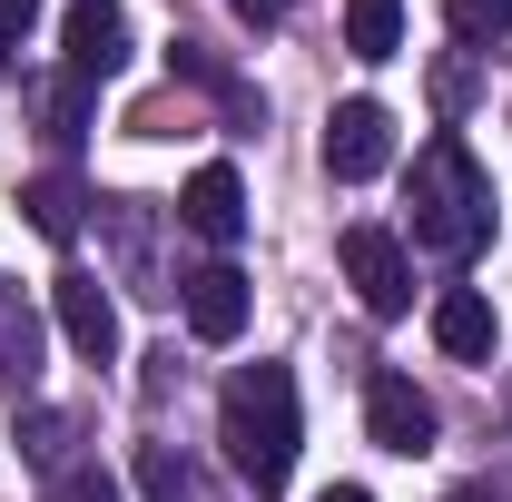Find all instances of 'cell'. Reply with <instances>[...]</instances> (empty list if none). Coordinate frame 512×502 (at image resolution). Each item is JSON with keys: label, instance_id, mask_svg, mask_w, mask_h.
Segmentation results:
<instances>
[{"label": "cell", "instance_id": "obj_1", "mask_svg": "<svg viewBox=\"0 0 512 502\" xmlns=\"http://www.w3.org/2000/svg\"><path fill=\"white\" fill-rule=\"evenodd\" d=\"M404 247L444 256V266H473L493 247V178L473 168L463 138H424L414 158V217H404Z\"/></svg>", "mask_w": 512, "mask_h": 502}, {"label": "cell", "instance_id": "obj_2", "mask_svg": "<svg viewBox=\"0 0 512 502\" xmlns=\"http://www.w3.org/2000/svg\"><path fill=\"white\" fill-rule=\"evenodd\" d=\"M217 443H227V463L247 473L256 493H276L296 473V443H306V424H296V375L286 365H237L227 394H217Z\"/></svg>", "mask_w": 512, "mask_h": 502}, {"label": "cell", "instance_id": "obj_3", "mask_svg": "<svg viewBox=\"0 0 512 502\" xmlns=\"http://www.w3.org/2000/svg\"><path fill=\"white\" fill-rule=\"evenodd\" d=\"M345 286H355V296H365V315H384V325H394V315L414 306V247H404V237H394V227H345Z\"/></svg>", "mask_w": 512, "mask_h": 502}, {"label": "cell", "instance_id": "obj_4", "mask_svg": "<svg viewBox=\"0 0 512 502\" xmlns=\"http://www.w3.org/2000/svg\"><path fill=\"white\" fill-rule=\"evenodd\" d=\"M394 168V109L384 99H345L335 119H325V178L335 188H365Z\"/></svg>", "mask_w": 512, "mask_h": 502}, {"label": "cell", "instance_id": "obj_5", "mask_svg": "<svg viewBox=\"0 0 512 502\" xmlns=\"http://www.w3.org/2000/svg\"><path fill=\"white\" fill-rule=\"evenodd\" d=\"M50 315H60V335H69L79 365H119V306H109V286H99L89 266H69L60 286H50Z\"/></svg>", "mask_w": 512, "mask_h": 502}, {"label": "cell", "instance_id": "obj_6", "mask_svg": "<svg viewBox=\"0 0 512 502\" xmlns=\"http://www.w3.org/2000/svg\"><path fill=\"white\" fill-rule=\"evenodd\" d=\"M365 434H375L384 453H434V394L384 365V375L365 384Z\"/></svg>", "mask_w": 512, "mask_h": 502}, {"label": "cell", "instance_id": "obj_7", "mask_svg": "<svg viewBox=\"0 0 512 502\" xmlns=\"http://www.w3.org/2000/svg\"><path fill=\"white\" fill-rule=\"evenodd\" d=\"M178 227L207 237V247H237V237H247V178H237L227 158H207L188 178V197H178Z\"/></svg>", "mask_w": 512, "mask_h": 502}, {"label": "cell", "instance_id": "obj_8", "mask_svg": "<svg viewBox=\"0 0 512 502\" xmlns=\"http://www.w3.org/2000/svg\"><path fill=\"white\" fill-rule=\"evenodd\" d=\"M178 296H188V335L197 345H237L247 335V276L217 256V266H197V276H178Z\"/></svg>", "mask_w": 512, "mask_h": 502}, {"label": "cell", "instance_id": "obj_9", "mask_svg": "<svg viewBox=\"0 0 512 502\" xmlns=\"http://www.w3.org/2000/svg\"><path fill=\"white\" fill-rule=\"evenodd\" d=\"M60 40H69V69L79 79H119L128 69V10L119 0H69Z\"/></svg>", "mask_w": 512, "mask_h": 502}, {"label": "cell", "instance_id": "obj_10", "mask_svg": "<svg viewBox=\"0 0 512 502\" xmlns=\"http://www.w3.org/2000/svg\"><path fill=\"white\" fill-rule=\"evenodd\" d=\"M493 335H503V315L483 286H444L434 296V345H444L453 365H493Z\"/></svg>", "mask_w": 512, "mask_h": 502}, {"label": "cell", "instance_id": "obj_11", "mask_svg": "<svg viewBox=\"0 0 512 502\" xmlns=\"http://www.w3.org/2000/svg\"><path fill=\"white\" fill-rule=\"evenodd\" d=\"M30 384H40V306H30V296L0 276V394L20 404Z\"/></svg>", "mask_w": 512, "mask_h": 502}, {"label": "cell", "instance_id": "obj_12", "mask_svg": "<svg viewBox=\"0 0 512 502\" xmlns=\"http://www.w3.org/2000/svg\"><path fill=\"white\" fill-rule=\"evenodd\" d=\"M345 50L355 60H394L404 50V0H345Z\"/></svg>", "mask_w": 512, "mask_h": 502}, {"label": "cell", "instance_id": "obj_13", "mask_svg": "<svg viewBox=\"0 0 512 502\" xmlns=\"http://www.w3.org/2000/svg\"><path fill=\"white\" fill-rule=\"evenodd\" d=\"M20 207H30V227H40L50 247H69V237H79V207H89V197H79V178H30V188H20Z\"/></svg>", "mask_w": 512, "mask_h": 502}, {"label": "cell", "instance_id": "obj_14", "mask_svg": "<svg viewBox=\"0 0 512 502\" xmlns=\"http://www.w3.org/2000/svg\"><path fill=\"white\" fill-rule=\"evenodd\" d=\"M69 443H79V414H60V404H40V414H20V453H30L40 473H69V463H79Z\"/></svg>", "mask_w": 512, "mask_h": 502}, {"label": "cell", "instance_id": "obj_15", "mask_svg": "<svg viewBox=\"0 0 512 502\" xmlns=\"http://www.w3.org/2000/svg\"><path fill=\"white\" fill-rule=\"evenodd\" d=\"M138 493H148V502H207V493H197V473L168 453V443H148V453H138Z\"/></svg>", "mask_w": 512, "mask_h": 502}, {"label": "cell", "instance_id": "obj_16", "mask_svg": "<svg viewBox=\"0 0 512 502\" xmlns=\"http://www.w3.org/2000/svg\"><path fill=\"white\" fill-rule=\"evenodd\" d=\"M444 20H453L463 50H493V40L512 30V0H444Z\"/></svg>", "mask_w": 512, "mask_h": 502}, {"label": "cell", "instance_id": "obj_17", "mask_svg": "<svg viewBox=\"0 0 512 502\" xmlns=\"http://www.w3.org/2000/svg\"><path fill=\"white\" fill-rule=\"evenodd\" d=\"M89 99H99V79H79V69H69L60 89L40 99V109H50V138H79V128H89Z\"/></svg>", "mask_w": 512, "mask_h": 502}, {"label": "cell", "instance_id": "obj_18", "mask_svg": "<svg viewBox=\"0 0 512 502\" xmlns=\"http://www.w3.org/2000/svg\"><path fill=\"white\" fill-rule=\"evenodd\" d=\"M40 502H119V473L109 463H69V473H50Z\"/></svg>", "mask_w": 512, "mask_h": 502}, {"label": "cell", "instance_id": "obj_19", "mask_svg": "<svg viewBox=\"0 0 512 502\" xmlns=\"http://www.w3.org/2000/svg\"><path fill=\"white\" fill-rule=\"evenodd\" d=\"M30 20H40V0H0V50H20V40H30Z\"/></svg>", "mask_w": 512, "mask_h": 502}, {"label": "cell", "instance_id": "obj_20", "mask_svg": "<svg viewBox=\"0 0 512 502\" xmlns=\"http://www.w3.org/2000/svg\"><path fill=\"white\" fill-rule=\"evenodd\" d=\"M237 20H256V30H276V20H286V0H237Z\"/></svg>", "mask_w": 512, "mask_h": 502}, {"label": "cell", "instance_id": "obj_21", "mask_svg": "<svg viewBox=\"0 0 512 502\" xmlns=\"http://www.w3.org/2000/svg\"><path fill=\"white\" fill-rule=\"evenodd\" d=\"M316 502H375V493H365V483H325Z\"/></svg>", "mask_w": 512, "mask_h": 502}, {"label": "cell", "instance_id": "obj_22", "mask_svg": "<svg viewBox=\"0 0 512 502\" xmlns=\"http://www.w3.org/2000/svg\"><path fill=\"white\" fill-rule=\"evenodd\" d=\"M0 79H10V50H0Z\"/></svg>", "mask_w": 512, "mask_h": 502}]
</instances>
